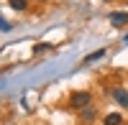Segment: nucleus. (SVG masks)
Returning a JSON list of instances; mask_svg holds the SVG:
<instances>
[{"instance_id":"f257e3e1","label":"nucleus","mask_w":128,"mask_h":125,"mask_svg":"<svg viewBox=\"0 0 128 125\" xmlns=\"http://www.w3.org/2000/svg\"><path fill=\"white\" fill-rule=\"evenodd\" d=\"M87 105H92V95L90 92H74L69 97V107H74V110H82Z\"/></svg>"},{"instance_id":"f03ea898","label":"nucleus","mask_w":128,"mask_h":125,"mask_svg":"<svg viewBox=\"0 0 128 125\" xmlns=\"http://www.w3.org/2000/svg\"><path fill=\"white\" fill-rule=\"evenodd\" d=\"M108 18H110V23L118 26V28H120V26H128V10H113Z\"/></svg>"},{"instance_id":"7ed1b4c3","label":"nucleus","mask_w":128,"mask_h":125,"mask_svg":"<svg viewBox=\"0 0 128 125\" xmlns=\"http://www.w3.org/2000/svg\"><path fill=\"white\" fill-rule=\"evenodd\" d=\"M113 97H115V102H118V105L128 107V89H123V87H118V89H113Z\"/></svg>"},{"instance_id":"20e7f679","label":"nucleus","mask_w":128,"mask_h":125,"mask_svg":"<svg viewBox=\"0 0 128 125\" xmlns=\"http://www.w3.org/2000/svg\"><path fill=\"white\" fill-rule=\"evenodd\" d=\"M105 125H120L123 123V118L118 115V112H110V115H105V120H102Z\"/></svg>"},{"instance_id":"39448f33","label":"nucleus","mask_w":128,"mask_h":125,"mask_svg":"<svg viewBox=\"0 0 128 125\" xmlns=\"http://www.w3.org/2000/svg\"><path fill=\"white\" fill-rule=\"evenodd\" d=\"M80 118H82V120H95V107H92V105L82 107V110H80Z\"/></svg>"},{"instance_id":"423d86ee","label":"nucleus","mask_w":128,"mask_h":125,"mask_svg":"<svg viewBox=\"0 0 128 125\" xmlns=\"http://www.w3.org/2000/svg\"><path fill=\"white\" fill-rule=\"evenodd\" d=\"M26 5H28V0H10V8L13 10H26Z\"/></svg>"},{"instance_id":"0eeeda50","label":"nucleus","mask_w":128,"mask_h":125,"mask_svg":"<svg viewBox=\"0 0 128 125\" xmlns=\"http://www.w3.org/2000/svg\"><path fill=\"white\" fill-rule=\"evenodd\" d=\"M105 56V51H95V54H90L87 59H84V64H90V61H98V59H102Z\"/></svg>"},{"instance_id":"6e6552de","label":"nucleus","mask_w":128,"mask_h":125,"mask_svg":"<svg viewBox=\"0 0 128 125\" xmlns=\"http://www.w3.org/2000/svg\"><path fill=\"white\" fill-rule=\"evenodd\" d=\"M10 28H13V23H8L5 18H0V31H10Z\"/></svg>"},{"instance_id":"1a4fd4ad","label":"nucleus","mask_w":128,"mask_h":125,"mask_svg":"<svg viewBox=\"0 0 128 125\" xmlns=\"http://www.w3.org/2000/svg\"><path fill=\"white\" fill-rule=\"evenodd\" d=\"M46 49H49V44H36V46H34L36 54H41V51H46Z\"/></svg>"},{"instance_id":"9d476101","label":"nucleus","mask_w":128,"mask_h":125,"mask_svg":"<svg viewBox=\"0 0 128 125\" xmlns=\"http://www.w3.org/2000/svg\"><path fill=\"white\" fill-rule=\"evenodd\" d=\"M123 41H126V44H128V36H126V38H123Z\"/></svg>"}]
</instances>
